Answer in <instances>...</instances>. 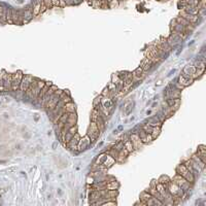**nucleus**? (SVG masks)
<instances>
[{
	"label": "nucleus",
	"instance_id": "f257e3e1",
	"mask_svg": "<svg viewBox=\"0 0 206 206\" xmlns=\"http://www.w3.org/2000/svg\"><path fill=\"white\" fill-rule=\"evenodd\" d=\"M45 85H46V82L34 79H33V82L31 83V85L29 86V88L25 92L26 95L31 98V99H37L40 91H41L42 88L45 87Z\"/></svg>",
	"mask_w": 206,
	"mask_h": 206
},
{
	"label": "nucleus",
	"instance_id": "f03ea898",
	"mask_svg": "<svg viewBox=\"0 0 206 206\" xmlns=\"http://www.w3.org/2000/svg\"><path fill=\"white\" fill-rule=\"evenodd\" d=\"M171 180L174 181L175 184H176L178 187H180L181 190L184 192V193H185V192H188L189 190H191V189H192V184H191L190 181H188L187 180H185V178H184L182 176H180V175L177 174V173L174 175V177L172 178Z\"/></svg>",
	"mask_w": 206,
	"mask_h": 206
},
{
	"label": "nucleus",
	"instance_id": "7ed1b4c3",
	"mask_svg": "<svg viewBox=\"0 0 206 206\" xmlns=\"http://www.w3.org/2000/svg\"><path fill=\"white\" fill-rule=\"evenodd\" d=\"M176 173L180 174V176L185 178L188 181H190L191 184H194L195 182V175L193 173H191L190 171L188 170V168L185 167L184 164H180L176 167Z\"/></svg>",
	"mask_w": 206,
	"mask_h": 206
},
{
	"label": "nucleus",
	"instance_id": "20e7f679",
	"mask_svg": "<svg viewBox=\"0 0 206 206\" xmlns=\"http://www.w3.org/2000/svg\"><path fill=\"white\" fill-rule=\"evenodd\" d=\"M167 191L169 192V194L173 197H180L182 198L184 195V192L181 190V189L178 187V185L175 184L174 181L170 180L167 184Z\"/></svg>",
	"mask_w": 206,
	"mask_h": 206
},
{
	"label": "nucleus",
	"instance_id": "39448f33",
	"mask_svg": "<svg viewBox=\"0 0 206 206\" xmlns=\"http://www.w3.org/2000/svg\"><path fill=\"white\" fill-rule=\"evenodd\" d=\"M87 135L90 137L91 142L92 143H94L98 139V137H99V135H100V131H99V129H98V127H97L95 122L91 121V124L89 126V129H88Z\"/></svg>",
	"mask_w": 206,
	"mask_h": 206
},
{
	"label": "nucleus",
	"instance_id": "423d86ee",
	"mask_svg": "<svg viewBox=\"0 0 206 206\" xmlns=\"http://www.w3.org/2000/svg\"><path fill=\"white\" fill-rule=\"evenodd\" d=\"M146 58L150 60L153 64H157V63H159L162 60L160 54H159L158 50H157V48L155 46H151V48H148L147 54H146Z\"/></svg>",
	"mask_w": 206,
	"mask_h": 206
},
{
	"label": "nucleus",
	"instance_id": "0eeeda50",
	"mask_svg": "<svg viewBox=\"0 0 206 206\" xmlns=\"http://www.w3.org/2000/svg\"><path fill=\"white\" fill-rule=\"evenodd\" d=\"M23 74L21 71H17L16 73L12 74V91H18L20 89V84H21Z\"/></svg>",
	"mask_w": 206,
	"mask_h": 206
},
{
	"label": "nucleus",
	"instance_id": "6e6552de",
	"mask_svg": "<svg viewBox=\"0 0 206 206\" xmlns=\"http://www.w3.org/2000/svg\"><path fill=\"white\" fill-rule=\"evenodd\" d=\"M33 79H34V77L32 75H28V74H25V75H23L22 77V80H21V84H20V90L22 91V92H26L27 89L29 88V86L31 85V83L33 82Z\"/></svg>",
	"mask_w": 206,
	"mask_h": 206
},
{
	"label": "nucleus",
	"instance_id": "1a4fd4ad",
	"mask_svg": "<svg viewBox=\"0 0 206 206\" xmlns=\"http://www.w3.org/2000/svg\"><path fill=\"white\" fill-rule=\"evenodd\" d=\"M181 92L180 90L176 89L173 85H170L166 89V99L168 98H180Z\"/></svg>",
	"mask_w": 206,
	"mask_h": 206
},
{
	"label": "nucleus",
	"instance_id": "9d476101",
	"mask_svg": "<svg viewBox=\"0 0 206 206\" xmlns=\"http://www.w3.org/2000/svg\"><path fill=\"white\" fill-rule=\"evenodd\" d=\"M12 24L22 25L23 24V11H16L12 8Z\"/></svg>",
	"mask_w": 206,
	"mask_h": 206
},
{
	"label": "nucleus",
	"instance_id": "9b49d317",
	"mask_svg": "<svg viewBox=\"0 0 206 206\" xmlns=\"http://www.w3.org/2000/svg\"><path fill=\"white\" fill-rule=\"evenodd\" d=\"M166 104L173 113H175L180 106V98H168L166 99Z\"/></svg>",
	"mask_w": 206,
	"mask_h": 206
},
{
	"label": "nucleus",
	"instance_id": "f8f14e48",
	"mask_svg": "<svg viewBox=\"0 0 206 206\" xmlns=\"http://www.w3.org/2000/svg\"><path fill=\"white\" fill-rule=\"evenodd\" d=\"M166 39H167L168 45L170 46V48H171V49L177 48V46L180 45V42L182 41V39L180 38V36H177L176 34H174V33H172V34L170 35L169 38H166Z\"/></svg>",
	"mask_w": 206,
	"mask_h": 206
},
{
	"label": "nucleus",
	"instance_id": "ddd939ff",
	"mask_svg": "<svg viewBox=\"0 0 206 206\" xmlns=\"http://www.w3.org/2000/svg\"><path fill=\"white\" fill-rule=\"evenodd\" d=\"M80 140V135L79 134V132H76L73 135V137L70 139V141L66 144V146L70 148L71 151H76L77 150V146H79V142Z\"/></svg>",
	"mask_w": 206,
	"mask_h": 206
},
{
	"label": "nucleus",
	"instance_id": "4468645a",
	"mask_svg": "<svg viewBox=\"0 0 206 206\" xmlns=\"http://www.w3.org/2000/svg\"><path fill=\"white\" fill-rule=\"evenodd\" d=\"M90 144H91V139H90V137L88 136V135L84 136L83 138L80 137V140H79V146H77V150L76 151H85V150H87V148L90 146Z\"/></svg>",
	"mask_w": 206,
	"mask_h": 206
},
{
	"label": "nucleus",
	"instance_id": "2eb2a0df",
	"mask_svg": "<svg viewBox=\"0 0 206 206\" xmlns=\"http://www.w3.org/2000/svg\"><path fill=\"white\" fill-rule=\"evenodd\" d=\"M129 139L131 140V142H132V146L134 147V150H138V148H140L141 146H143L142 141H141L139 135L137 133H132L129 136Z\"/></svg>",
	"mask_w": 206,
	"mask_h": 206
},
{
	"label": "nucleus",
	"instance_id": "dca6fc26",
	"mask_svg": "<svg viewBox=\"0 0 206 206\" xmlns=\"http://www.w3.org/2000/svg\"><path fill=\"white\" fill-rule=\"evenodd\" d=\"M76 132H77V126H76V125H74V126H72L68 131H67L66 134H65V136H64L63 142H62L64 146H66V144L69 142L70 139H71V138L73 137V135L75 134Z\"/></svg>",
	"mask_w": 206,
	"mask_h": 206
},
{
	"label": "nucleus",
	"instance_id": "f3484780",
	"mask_svg": "<svg viewBox=\"0 0 206 206\" xmlns=\"http://www.w3.org/2000/svg\"><path fill=\"white\" fill-rule=\"evenodd\" d=\"M180 17H181V18L185 19V20H187V21H189L192 25H194V26L199 22V16H193V15H190V13L185 12H184V11L180 12Z\"/></svg>",
	"mask_w": 206,
	"mask_h": 206
},
{
	"label": "nucleus",
	"instance_id": "a211bd4d",
	"mask_svg": "<svg viewBox=\"0 0 206 206\" xmlns=\"http://www.w3.org/2000/svg\"><path fill=\"white\" fill-rule=\"evenodd\" d=\"M58 90V87H56V86H54V85H52L50 88H49V90H48V92H46V94L45 95V97L42 98V100H41V105L42 106H45L46 104V102L50 99V97H52V95L54 93L56 92V91Z\"/></svg>",
	"mask_w": 206,
	"mask_h": 206
},
{
	"label": "nucleus",
	"instance_id": "6ab92c4d",
	"mask_svg": "<svg viewBox=\"0 0 206 206\" xmlns=\"http://www.w3.org/2000/svg\"><path fill=\"white\" fill-rule=\"evenodd\" d=\"M33 11L30 6H27V7L23 11V23H28L29 21H31L33 18Z\"/></svg>",
	"mask_w": 206,
	"mask_h": 206
},
{
	"label": "nucleus",
	"instance_id": "aec40b11",
	"mask_svg": "<svg viewBox=\"0 0 206 206\" xmlns=\"http://www.w3.org/2000/svg\"><path fill=\"white\" fill-rule=\"evenodd\" d=\"M175 21H176L177 23H180V25H182L184 27H185V28H187L189 31H190V33L193 31L194 30V28H195V26L194 25H192L190 22L189 21H187V20L185 19H184V18H181V17L180 16V17H177L176 19H175Z\"/></svg>",
	"mask_w": 206,
	"mask_h": 206
},
{
	"label": "nucleus",
	"instance_id": "412c9836",
	"mask_svg": "<svg viewBox=\"0 0 206 206\" xmlns=\"http://www.w3.org/2000/svg\"><path fill=\"white\" fill-rule=\"evenodd\" d=\"M3 86H4V91L12 90V74L4 72V75H3Z\"/></svg>",
	"mask_w": 206,
	"mask_h": 206
},
{
	"label": "nucleus",
	"instance_id": "4be33fe9",
	"mask_svg": "<svg viewBox=\"0 0 206 206\" xmlns=\"http://www.w3.org/2000/svg\"><path fill=\"white\" fill-rule=\"evenodd\" d=\"M194 82V79H188V77H185V76H184V75H180V77H178V84H180V86H182L184 88H187V87H189L190 85H192V83Z\"/></svg>",
	"mask_w": 206,
	"mask_h": 206
},
{
	"label": "nucleus",
	"instance_id": "5701e85b",
	"mask_svg": "<svg viewBox=\"0 0 206 206\" xmlns=\"http://www.w3.org/2000/svg\"><path fill=\"white\" fill-rule=\"evenodd\" d=\"M133 106H134V102H133V101L128 100V101H126V102H125V104H124V109H123L125 116H129V114L132 113Z\"/></svg>",
	"mask_w": 206,
	"mask_h": 206
},
{
	"label": "nucleus",
	"instance_id": "b1692460",
	"mask_svg": "<svg viewBox=\"0 0 206 206\" xmlns=\"http://www.w3.org/2000/svg\"><path fill=\"white\" fill-rule=\"evenodd\" d=\"M196 155H197L204 163H206V146H203V144H202V146H199Z\"/></svg>",
	"mask_w": 206,
	"mask_h": 206
},
{
	"label": "nucleus",
	"instance_id": "393cba45",
	"mask_svg": "<svg viewBox=\"0 0 206 206\" xmlns=\"http://www.w3.org/2000/svg\"><path fill=\"white\" fill-rule=\"evenodd\" d=\"M119 188H120V184L116 180L107 181L105 185H104V190H119Z\"/></svg>",
	"mask_w": 206,
	"mask_h": 206
},
{
	"label": "nucleus",
	"instance_id": "a878e982",
	"mask_svg": "<svg viewBox=\"0 0 206 206\" xmlns=\"http://www.w3.org/2000/svg\"><path fill=\"white\" fill-rule=\"evenodd\" d=\"M123 144H124V146H125V148L129 151V153H132V151H134V147H133V146H132V142H131V140L128 138L127 136H124V138H123Z\"/></svg>",
	"mask_w": 206,
	"mask_h": 206
},
{
	"label": "nucleus",
	"instance_id": "bb28decb",
	"mask_svg": "<svg viewBox=\"0 0 206 206\" xmlns=\"http://www.w3.org/2000/svg\"><path fill=\"white\" fill-rule=\"evenodd\" d=\"M95 123L97 125L98 129H99V131H100V133L103 132L104 129H105V121H104V119L100 116V114H99V117H97V120L95 121Z\"/></svg>",
	"mask_w": 206,
	"mask_h": 206
},
{
	"label": "nucleus",
	"instance_id": "cd10ccee",
	"mask_svg": "<svg viewBox=\"0 0 206 206\" xmlns=\"http://www.w3.org/2000/svg\"><path fill=\"white\" fill-rule=\"evenodd\" d=\"M147 124L151 127H162L163 123L159 121V119L157 117H151L147 120Z\"/></svg>",
	"mask_w": 206,
	"mask_h": 206
},
{
	"label": "nucleus",
	"instance_id": "c85d7f7f",
	"mask_svg": "<svg viewBox=\"0 0 206 206\" xmlns=\"http://www.w3.org/2000/svg\"><path fill=\"white\" fill-rule=\"evenodd\" d=\"M156 189H157V191L159 192V193H161L162 195H163L164 199L168 194H169V192L167 191V189L165 188V185L160 184V182H158V181H156Z\"/></svg>",
	"mask_w": 206,
	"mask_h": 206
},
{
	"label": "nucleus",
	"instance_id": "c756f323",
	"mask_svg": "<svg viewBox=\"0 0 206 206\" xmlns=\"http://www.w3.org/2000/svg\"><path fill=\"white\" fill-rule=\"evenodd\" d=\"M50 86H52V84H50V83H46L45 87H43L42 89H41V91H40L39 95H38V97H37V99H38V102H39V103H41L42 98L45 97V95L46 94V92H48L49 88H50Z\"/></svg>",
	"mask_w": 206,
	"mask_h": 206
},
{
	"label": "nucleus",
	"instance_id": "7c9ffc66",
	"mask_svg": "<svg viewBox=\"0 0 206 206\" xmlns=\"http://www.w3.org/2000/svg\"><path fill=\"white\" fill-rule=\"evenodd\" d=\"M6 11H7V7L0 4V23L1 24L6 23Z\"/></svg>",
	"mask_w": 206,
	"mask_h": 206
},
{
	"label": "nucleus",
	"instance_id": "2f4dec72",
	"mask_svg": "<svg viewBox=\"0 0 206 206\" xmlns=\"http://www.w3.org/2000/svg\"><path fill=\"white\" fill-rule=\"evenodd\" d=\"M114 163H116V160H114L113 157L109 156V155L107 154V156L105 158V160H104V162L102 163V165H103V166H105L106 168H109V167L113 166Z\"/></svg>",
	"mask_w": 206,
	"mask_h": 206
},
{
	"label": "nucleus",
	"instance_id": "473e14b6",
	"mask_svg": "<svg viewBox=\"0 0 206 206\" xmlns=\"http://www.w3.org/2000/svg\"><path fill=\"white\" fill-rule=\"evenodd\" d=\"M151 65H153V63L151 62L150 60H148L147 58H146L143 61H142V63L140 64V67L142 68V70L144 72L146 71H148V70L151 69Z\"/></svg>",
	"mask_w": 206,
	"mask_h": 206
},
{
	"label": "nucleus",
	"instance_id": "72a5a7b5",
	"mask_svg": "<svg viewBox=\"0 0 206 206\" xmlns=\"http://www.w3.org/2000/svg\"><path fill=\"white\" fill-rule=\"evenodd\" d=\"M151 197H153V196H151L150 193H148L147 191L142 192V193H141V195H140V202H141V204L146 205V202L147 200H150Z\"/></svg>",
	"mask_w": 206,
	"mask_h": 206
},
{
	"label": "nucleus",
	"instance_id": "f704fd0d",
	"mask_svg": "<svg viewBox=\"0 0 206 206\" xmlns=\"http://www.w3.org/2000/svg\"><path fill=\"white\" fill-rule=\"evenodd\" d=\"M64 107H65L66 113H75L76 107H75V104H74L72 101H70V102L66 103L65 105H64Z\"/></svg>",
	"mask_w": 206,
	"mask_h": 206
},
{
	"label": "nucleus",
	"instance_id": "c9c22d12",
	"mask_svg": "<svg viewBox=\"0 0 206 206\" xmlns=\"http://www.w3.org/2000/svg\"><path fill=\"white\" fill-rule=\"evenodd\" d=\"M188 162H189V164L191 165V167L193 168V169H194L196 172H197L198 174L200 173V172H201L202 170H203L200 166H199V165H198L197 163H196V162H195L194 160H192V159H190V160H188Z\"/></svg>",
	"mask_w": 206,
	"mask_h": 206
},
{
	"label": "nucleus",
	"instance_id": "e433bc0d",
	"mask_svg": "<svg viewBox=\"0 0 206 206\" xmlns=\"http://www.w3.org/2000/svg\"><path fill=\"white\" fill-rule=\"evenodd\" d=\"M191 159H192V160H194V161L196 162V163H197V164L199 165V166H200V167L202 168V169H204V168H205V163H204V162L202 161L201 159L199 158L196 154H194L193 156L191 157Z\"/></svg>",
	"mask_w": 206,
	"mask_h": 206
},
{
	"label": "nucleus",
	"instance_id": "4c0bfd02",
	"mask_svg": "<svg viewBox=\"0 0 206 206\" xmlns=\"http://www.w3.org/2000/svg\"><path fill=\"white\" fill-rule=\"evenodd\" d=\"M143 70H142V68H141V67L139 66L138 67V68H136L134 70V71L132 72V74L133 75H135V76H137V77H139L140 79H142L143 77H144V74H143Z\"/></svg>",
	"mask_w": 206,
	"mask_h": 206
},
{
	"label": "nucleus",
	"instance_id": "58836bf2",
	"mask_svg": "<svg viewBox=\"0 0 206 206\" xmlns=\"http://www.w3.org/2000/svg\"><path fill=\"white\" fill-rule=\"evenodd\" d=\"M161 131H162V127H153V131H151V137L154 138V139H156V138L159 136V135L161 134Z\"/></svg>",
	"mask_w": 206,
	"mask_h": 206
},
{
	"label": "nucleus",
	"instance_id": "ea45409f",
	"mask_svg": "<svg viewBox=\"0 0 206 206\" xmlns=\"http://www.w3.org/2000/svg\"><path fill=\"white\" fill-rule=\"evenodd\" d=\"M170 180H171L167 176V175H162V176L158 180V182H160V184H164L165 188L167 189V184H168V182H169Z\"/></svg>",
	"mask_w": 206,
	"mask_h": 206
},
{
	"label": "nucleus",
	"instance_id": "a19ab883",
	"mask_svg": "<svg viewBox=\"0 0 206 206\" xmlns=\"http://www.w3.org/2000/svg\"><path fill=\"white\" fill-rule=\"evenodd\" d=\"M99 114H100L99 109L96 108V107H94V109H93V111H92V114H91V121L95 122V121L97 120V117H99Z\"/></svg>",
	"mask_w": 206,
	"mask_h": 206
},
{
	"label": "nucleus",
	"instance_id": "79ce46f5",
	"mask_svg": "<svg viewBox=\"0 0 206 206\" xmlns=\"http://www.w3.org/2000/svg\"><path fill=\"white\" fill-rule=\"evenodd\" d=\"M106 156H107V154H106V153H105V154H101V155H99V156H98L97 159H96L95 164H102L103 162H104V160H105Z\"/></svg>",
	"mask_w": 206,
	"mask_h": 206
},
{
	"label": "nucleus",
	"instance_id": "37998d69",
	"mask_svg": "<svg viewBox=\"0 0 206 206\" xmlns=\"http://www.w3.org/2000/svg\"><path fill=\"white\" fill-rule=\"evenodd\" d=\"M141 129H142L146 133L151 134V131H153V127L150 126V125H148V124H144V125H142Z\"/></svg>",
	"mask_w": 206,
	"mask_h": 206
},
{
	"label": "nucleus",
	"instance_id": "c03bdc74",
	"mask_svg": "<svg viewBox=\"0 0 206 206\" xmlns=\"http://www.w3.org/2000/svg\"><path fill=\"white\" fill-rule=\"evenodd\" d=\"M196 68H205V61L204 60H197L194 65Z\"/></svg>",
	"mask_w": 206,
	"mask_h": 206
},
{
	"label": "nucleus",
	"instance_id": "a18cd8bd",
	"mask_svg": "<svg viewBox=\"0 0 206 206\" xmlns=\"http://www.w3.org/2000/svg\"><path fill=\"white\" fill-rule=\"evenodd\" d=\"M6 23L12 24V8L11 7H8L7 11H6Z\"/></svg>",
	"mask_w": 206,
	"mask_h": 206
},
{
	"label": "nucleus",
	"instance_id": "49530a36",
	"mask_svg": "<svg viewBox=\"0 0 206 206\" xmlns=\"http://www.w3.org/2000/svg\"><path fill=\"white\" fill-rule=\"evenodd\" d=\"M91 6L94 8H101V0H92Z\"/></svg>",
	"mask_w": 206,
	"mask_h": 206
},
{
	"label": "nucleus",
	"instance_id": "de8ad7c7",
	"mask_svg": "<svg viewBox=\"0 0 206 206\" xmlns=\"http://www.w3.org/2000/svg\"><path fill=\"white\" fill-rule=\"evenodd\" d=\"M182 2H184V4L197 6V5H198V3H199V0H182Z\"/></svg>",
	"mask_w": 206,
	"mask_h": 206
},
{
	"label": "nucleus",
	"instance_id": "09e8293b",
	"mask_svg": "<svg viewBox=\"0 0 206 206\" xmlns=\"http://www.w3.org/2000/svg\"><path fill=\"white\" fill-rule=\"evenodd\" d=\"M3 75H4V71L0 72V92L4 91V86H3Z\"/></svg>",
	"mask_w": 206,
	"mask_h": 206
},
{
	"label": "nucleus",
	"instance_id": "8fccbe9b",
	"mask_svg": "<svg viewBox=\"0 0 206 206\" xmlns=\"http://www.w3.org/2000/svg\"><path fill=\"white\" fill-rule=\"evenodd\" d=\"M156 117L159 119V121L162 122V123H163V122L166 120V119H165V117H164V114H163V113H162V111H159V113L156 114Z\"/></svg>",
	"mask_w": 206,
	"mask_h": 206
},
{
	"label": "nucleus",
	"instance_id": "3c124183",
	"mask_svg": "<svg viewBox=\"0 0 206 206\" xmlns=\"http://www.w3.org/2000/svg\"><path fill=\"white\" fill-rule=\"evenodd\" d=\"M101 8H109L108 0H101Z\"/></svg>",
	"mask_w": 206,
	"mask_h": 206
},
{
	"label": "nucleus",
	"instance_id": "603ef678",
	"mask_svg": "<svg viewBox=\"0 0 206 206\" xmlns=\"http://www.w3.org/2000/svg\"><path fill=\"white\" fill-rule=\"evenodd\" d=\"M45 5L46 6V8H52L53 7V3H52V0H42Z\"/></svg>",
	"mask_w": 206,
	"mask_h": 206
},
{
	"label": "nucleus",
	"instance_id": "864d4df0",
	"mask_svg": "<svg viewBox=\"0 0 206 206\" xmlns=\"http://www.w3.org/2000/svg\"><path fill=\"white\" fill-rule=\"evenodd\" d=\"M101 99H102V95H100L99 97H97L95 100H94V107H97L99 104L101 103Z\"/></svg>",
	"mask_w": 206,
	"mask_h": 206
},
{
	"label": "nucleus",
	"instance_id": "5fc2aeb1",
	"mask_svg": "<svg viewBox=\"0 0 206 206\" xmlns=\"http://www.w3.org/2000/svg\"><path fill=\"white\" fill-rule=\"evenodd\" d=\"M102 97H109V89H108V87H106L105 89L103 90V92H102Z\"/></svg>",
	"mask_w": 206,
	"mask_h": 206
},
{
	"label": "nucleus",
	"instance_id": "6e6d98bb",
	"mask_svg": "<svg viewBox=\"0 0 206 206\" xmlns=\"http://www.w3.org/2000/svg\"><path fill=\"white\" fill-rule=\"evenodd\" d=\"M154 140V138L151 137V134H146V143H150V142H151V141ZM144 143V144H146Z\"/></svg>",
	"mask_w": 206,
	"mask_h": 206
},
{
	"label": "nucleus",
	"instance_id": "4d7b16f0",
	"mask_svg": "<svg viewBox=\"0 0 206 206\" xmlns=\"http://www.w3.org/2000/svg\"><path fill=\"white\" fill-rule=\"evenodd\" d=\"M66 1L67 0H59V6H61V7H65L66 6Z\"/></svg>",
	"mask_w": 206,
	"mask_h": 206
},
{
	"label": "nucleus",
	"instance_id": "13d9d810",
	"mask_svg": "<svg viewBox=\"0 0 206 206\" xmlns=\"http://www.w3.org/2000/svg\"><path fill=\"white\" fill-rule=\"evenodd\" d=\"M173 86H174L175 88H176V89H178V90H180V91H181L182 89H184V87H182V86H180V84H178V83H175V84H174V85H173Z\"/></svg>",
	"mask_w": 206,
	"mask_h": 206
},
{
	"label": "nucleus",
	"instance_id": "bf43d9fd",
	"mask_svg": "<svg viewBox=\"0 0 206 206\" xmlns=\"http://www.w3.org/2000/svg\"><path fill=\"white\" fill-rule=\"evenodd\" d=\"M52 3H53V6H59V0H52Z\"/></svg>",
	"mask_w": 206,
	"mask_h": 206
},
{
	"label": "nucleus",
	"instance_id": "052dcab7",
	"mask_svg": "<svg viewBox=\"0 0 206 206\" xmlns=\"http://www.w3.org/2000/svg\"><path fill=\"white\" fill-rule=\"evenodd\" d=\"M84 1V0H73V4L74 5H79V4H80Z\"/></svg>",
	"mask_w": 206,
	"mask_h": 206
},
{
	"label": "nucleus",
	"instance_id": "680f3d73",
	"mask_svg": "<svg viewBox=\"0 0 206 206\" xmlns=\"http://www.w3.org/2000/svg\"><path fill=\"white\" fill-rule=\"evenodd\" d=\"M63 91L67 94V95H70V93H69V91H68V90H63Z\"/></svg>",
	"mask_w": 206,
	"mask_h": 206
},
{
	"label": "nucleus",
	"instance_id": "e2e57ef3",
	"mask_svg": "<svg viewBox=\"0 0 206 206\" xmlns=\"http://www.w3.org/2000/svg\"><path fill=\"white\" fill-rule=\"evenodd\" d=\"M160 85H162V80H159V82L157 83V86H160Z\"/></svg>",
	"mask_w": 206,
	"mask_h": 206
},
{
	"label": "nucleus",
	"instance_id": "0e129e2a",
	"mask_svg": "<svg viewBox=\"0 0 206 206\" xmlns=\"http://www.w3.org/2000/svg\"><path fill=\"white\" fill-rule=\"evenodd\" d=\"M119 1H122V0H119Z\"/></svg>",
	"mask_w": 206,
	"mask_h": 206
}]
</instances>
